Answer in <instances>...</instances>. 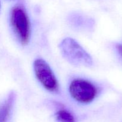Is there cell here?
<instances>
[{
    "instance_id": "obj_1",
    "label": "cell",
    "mask_w": 122,
    "mask_h": 122,
    "mask_svg": "<svg viewBox=\"0 0 122 122\" xmlns=\"http://www.w3.org/2000/svg\"><path fill=\"white\" fill-rule=\"evenodd\" d=\"M59 48L63 57L70 64L83 67L92 65V59L90 55L75 39L65 38L61 42Z\"/></svg>"
},
{
    "instance_id": "obj_2",
    "label": "cell",
    "mask_w": 122,
    "mask_h": 122,
    "mask_svg": "<svg viewBox=\"0 0 122 122\" xmlns=\"http://www.w3.org/2000/svg\"><path fill=\"white\" fill-rule=\"evenodd\" d=\"M10 22L18 40L22 45L28 44L30 38V24L26 11L21 6H16L11 13Z\"/></svg>"
},
{
    "instance_id": "obj_3",
    "label": "cell",
    "mask_w": 122,
    "mask_h": 122,
    "mask_svg": "<svg viewBox=\"0 0 122 122\" xmlns=\"http://www.w3.org/2000/svg\"><path fill=\"white\" fill-rule=\"evenodd\" d=\"M69 92L71 97L82 104L91 102L97 95V89L89 81L82 79L72 81L69 86Z\"/></svg>"
},
{
    "instance_id": "obj_4",
    "label": "cell",
    "mask_w": 122,
    "mask_h": 122,
    "mask_svg": "<svg viewBox=\"0 0 122 122\" xmlns=\"http://www.w3.org/2000/svg\"><path fill=\"white\" fill-rule=\"evenodd\" d=\"M35 76L45 89L51 92L58 91V81L49 64L41 58H38L33 63Z\"/></svg>"
},
{
    "instance_id": "obj_5",
    "label": "cell",
    "mask_w": 122,
    "mask_h": 122,
    "mask_svg": "<svg viewBox=\"0 0 122 122\" xmlns=\"http://www.w3.org/2000/svg\"><path fill=\"white\" fill-rule=\"evenodd\" d=\"M15 95L14 92L9 94L5 100L0 105V122H7L10 115Z\"/></svg>"
},
{
    "instance_id": "obj_6",
    "label": "cell",
    "mask_w": 122,
    "mask_h": 122,
    "mask_svg": "<svg viewBox=\"0 0 122 122\" xmlns=\"http://www.w3.org/2000/svg\"><path fill=\"white\" fill-rule=\"evenodd\" d=\"M56 118L59 122H75L73 116L66 110H60L56 113Z\"/></svg>"
},
{
    "instance_id": "obj_7",
    "label": "cell",
    "mask_w": 122,
    "mask_h": 122,
    "mask_svg": "<svg viewBox=\"0 0 122 122\" xmlns=\"http://www.w3.org/2000/svg\"><path fill=\"white\" fill-rule=\"evenodd\" d=\"M117 51L118 52H119V54H120V56L122 57V44H119V45L117 46Z\"/></svg>"
},
{
    "instance_id": "obj_8",
    "label": "cell",
    "mask_w": 122,
    "mask_h": 122,
    "mask_svg": "<svg viewBox=\"0 0 122 122\" xmlns=\"http://www.w3.org/2000/svg\"><path fill=\"white\" fill-rule=\"evenodd\" d=\"M0 9H1V4H0Z\"/></svg>"
}]
</instances>
